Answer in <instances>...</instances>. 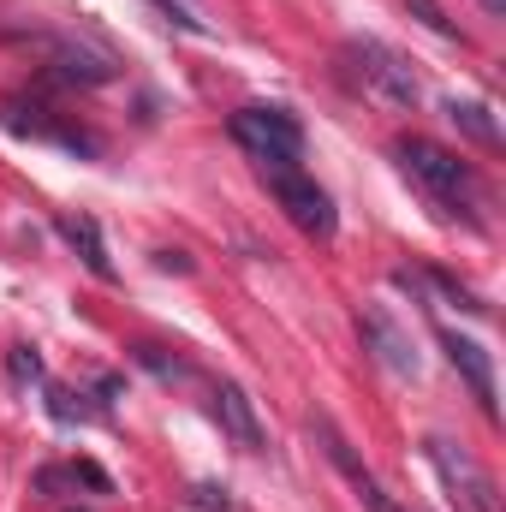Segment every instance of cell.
Listing matches in <instances>:
<instances>
[{
	"label": "cell",
	"mask_w": 506,
	"mask_h": 512,
	"mask_svg": "<svg viewBox=\"0 0 506 512\" xmlns=\"http://www.w3.org/2000/svg\"><path fill=\"white\" fill-rule=\"evenodd\" d=\"M393 155H399V167H405V179L441 209V215H465L471 227H477V173H471V161H459L453 149H441V143H429V137H399L393 143Z\"/></svg>",
	"instance_id": "obj_1"
},
{
	"label": "cell",
	"mask_w": 506,
	"mask_h": 512,
	"mask_svg": "<svg viewBox=\"0 0 506 512\" xmlns=\"http://www.w3.org/2000/svg\"><path fill=\"white\" fill-rule=\"evenodd\" d=\"M262 185H268V197L286 209V221H292L298 233H310V239H334L340 215H334L328 191H322L298 161H262Z\"/></svg>",
	"instance_id": "obj_2"
},
{
	"label": "cell",
	"mask_w": 506,
	"mask_h": 512,
	"mask_svg": "<svg viewBox=\"0 0 506 512\" xmlns=\"http://www.w3.org/2000/svg\"><path fill=\"white\" fill-rule=\"evenodd\" d=\"M346 60H352V78L364 84V96H376V102H387V108H417V78H411V66L387 48V42H376V36H352L346 42Z\"/></svg>",
	"instance_id": "obj_3"
},
{
	"label": "cell",
	"mask_w": 506,
	"mask_h": 512,
	"mask_svg": "<svg viewBox=\"0 0 506 512\" xmlns=\"http://www.w3.org/2000/svg\"><path fill=\"white\" fill-rule=\"evenodd\" d=\"M423 453H429V465H435V477H441V489H447V501L459 512H501V495H495V477L459 447V441H447V435H429L423 441Z\"/></svg>",
	"instance_id": "obj_4"
},
{
	"label": "cell",
	"mask_w": 506,
	"mask_h": 512,
	"mask_svg": "<svg viewBox=\"0 0 506 512\" xmlns=\"http://www.w3.org/2000/svg\"><path fill=\"white\" fill-rule=\"evenodd\" d=\"M233 143L239 149H251V161H298L304 155V126H298V114H286V108H239L233 120Z\"/></svg>",
	"instance_id": "obj_5"
},
{
	"label": "cell",
	"mask_w": 506,
	"mask_h": 512,
	"mask_svg": "<svg viewBox=\"0 0 506 512\" xmlns=\"http://www.w3.org/2000/svg\"><path fill=\"white\" fill-rule=\"evenodd\" d=\"M358 334H364V352H376V364L387 376L417 382V346H411V334H405L387 310H364V316H358Z\"/></svg>",
	"instance_id": "obj_6"
},
{
	"label": "cell",
	"mask_w": 506,
	"mask_h": 512,
	"mask_svg": "<svg viewBox=\"0 0 506 512\" xmlns=\"http://www.w3.org/2000/svg\"><path fill=\"white\" fill-rule=\"evenodd\" d=\"M441 352H447V364L471 382V399L483 405V417H501V393H495V358L471 340V334H459V328H441Z\"/></svg>",
	"instance_id": "obj_7"
},
{
	"label": "cell",
	"mask_w": 506,
	"mask_h": 512,
	"mask_svg": "<svg viewBox=\"0 0 506 512\" xmlns=\"http://www.w3.org/2000/svg\"><path fill=\"white\" fill-rule=\"evenodd\" d=\"M310 429H316V441L328 447V459L340 465V477H346V483L358 489V501H364V507H370V512H405V507H399V501H393V495H387V489L376 483V477H370V471L358 465V453H352V441H346V435H340V429H334L328 417H310Z\"/></svg>",
	"instance_id": "obj_8"
},
{
	"label": "cell",
	"mask_w": 506,
	"mask_h": 512,
	"mask_svg": "<svg viewBox=\"0 0 506 512\" xmlns=\"http://www.w3.org/2000/svg\"><path fill=\"white\" fill-rule=\"evenodd\" d=\"M215 423L245 447V453H262L268 447V435H262V423H256V405H251V393L239 382H221L215 387Z\"/></svg>",
	"instance_id": "obj_9"
},
{
	"label": "cell",
	"mask_w": 506,
	"mask_h": 512,
	"mask_svg": "<svg viewBox=\"0 0 506 512\" xmlns=\"http://www.w3.org/2000/svg\"><path fill=\"white\" fill-rule=\"evenodd\" d=\"M60 239L78 251V262H84L96 280H108V286L120 280V274H114V256H108V245H102V227H96L90 215H66V221H60Z\"/></svg>",
	"instance_id": "obj_10"
},
{
	"label": "cell",
	"mask_w": 506,
	"mask_h": 512,
	"mask_svg": "<svg viewBox=\"0 0 506 512\" xmlns=\"http://www.w3.org/2000/svg\"><path fill=\"white\" fill-rule=\"evenodd\" d=\"M54 72H60L66 84H84V90L114 84V60L96 54V48H84V42H54Z\"/></svg>",
	"instance_id": "obj_11"
},
{
	"label": "cell",
	"mask_w": 506,
	"mask_h": 512,
	"mask_svg": "<svg viewBox=\"0 0 506 512\" xmlns=\"http://www.w3.org/2000/svg\"><path fill=\"white\" fill-rule=\"evenodd\" d=\"M447 120L465 131V137H477L483 149H501V126L489 120V108H483V102H447Z\"/></svg>",
	"instance_id": "obj_12"
},
{
	"label": "cell",
	"mask_w": 506,
	"mask_h": 512,
	"mask_svg": "<svg viewBox=\"0 0 506 512\" xmlns=\"http://www.w3.org/2000/svg\"><path fill=\"white\" fill-rule=\"evenodd\" d=\"M423 286H435V292H441L453 310H465V316H489V304H483V298H477L459 274H447V268H429V274H423Z\"/></svg>",
	"instance_id": "obj_13"
},
{
	"label": "cell",
	"mask_w": 506,
	"mask_h": 512,
	"mask_svg": "<svg viewBox=\"0 0 506 512\" xmlns=\"http://www.w3.org/2000/svg\"><path fill=\"white\" fill-rule=\"evenodd\" d=\"M90 393H72V387H48V417L54 423H90L102 417V405H84Z\"/></svg>",
	"instance_id": "obj_14"
},
{
	"label": "cell",
	"mask_w": 506,
	"mask_h": 512,
	"mask_svg": "<svg viewBox=\"0 0 506 512\" xmlns=\"http://www.w3.org/2000/svg\"><path fill=\"white\" fill-rule=\"evenodd\" d=\"M131 358H137L149 376H161V382H185V376H191V364H185V358H167L161 346H131Z\"/></svg>",
	"instance_id": "obj_15"
},
{
	"label": "cell",
	"mask_w": 506,
	"mask_h": 512,
	"mask_svg": "<svg viewBox=\"0 0 506 512\" xmlns=\"http://www.w3.org/2000/svg\"><path fill=\"white\" fill-rule=\"evenodd\" d=\"M6 376H12L18 387H30V382H42V376H48V364H42V352H36V346H12V352H6Z\"/></svg>",
	"instance_id": "obj_16"
},
{
	"label": "cell",
	"mask_w": 506,
	"mask_h": 512,
	"mask_svg": "<svg viewBox=\"0 0 506 512\" xmlns=\"http://www.w3.org/2000/svg\"><path fill=\"white\" fill-rule=\"evenodd\" d=\"M405 12H411V18H423V24H429L435 36H447V42H465V36H459V24H453L435 0H405Z\"/></svg>",
	"instance_id": "obj_17"
},
{
	"label": "cell",
	"mask_w": 506,
	"mask_h": 512,
	"mask_svg": "<svg viewBox=\"0 0 506 512\" xmlns=\"http://www.w3.org/2000/svg\"><path fill=\"white\" fill-rule=\"evenodd\" d=\"M60 489H78V477H72V465H42V471H36V495H48V501H60Z\"/></svg>",
	"instance_id": "obj_18"
},
{
	"label": "cell",
	"mask_w": 506,
	"mask_h": 512,
	"mask_svg": "<svg viewBox=\"0 0 506 512\" xmlns=\"http://www.w3.org/2000/svg\"><path fill=\"white\" fill-rule=\"evenodd\" d=\"M72 477H78L84 489H96V495H114V477H108L96 459H72Z\"/></svg>",
	"instance_id": "obj_19"
},
{
	"label": "cell",
	"mask_w": 506,
	"mask_h": 512,
	"mask_svg": "<svg viewBox=\"0 0 506 512\" xmlns=\"http://www.w3.org/2000/svg\"><path fill=\"white\" fill-rule=\"evenodd\" d=\"M191 507H197V512H233V501H227V489L197 483V489H191Z\"/></svg>",
	"instance_id": "obj_20"
},
{
	"label": "cell",
	"mask_w": 506,
	"mask_h": 512,
	"mask_svg": "<svg viewBox=\"0 0 506 512\" xmlns=\"http://www.w3.org/2000/svg\"><path fill=\"white\" fill-rule=\"evenodd\" d=\"M155 268H173V274H191V256H185V251H155Z\"/></svg>",
	"instance_id": "obj_21"
},
{
	"label": "cell",
	"mask_w": 506,
	"mask_h": 512,
	"mask_svg": "<svg viewBox=\"0 0 506 512\" xmlns=\"http://www.w3.org/2000/svg\"><path fill=\"white\" fill-rule=\"evenodd\" d=\"M483 6H489V12H495V18H501V12H506V0H483Z\"/></svg>",
	"instance_id": "obj_22"
}]
</instances>
